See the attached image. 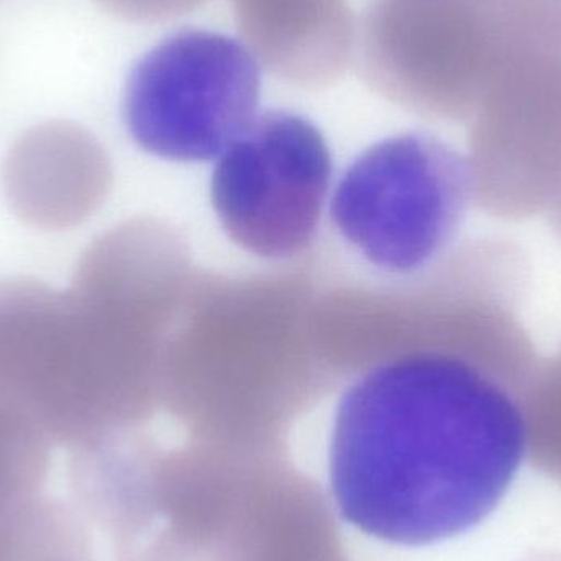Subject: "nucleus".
<instances>
[{
  "label": "nucleus",
  "mask_w": 561,
  "mask_h": 561,
  "mask_svg": "<svg viewBox=\"0 0 561 561\" xmlns=\"http://www.w3.org/2000/svg\"><path fill=\"white\" fill-rule=\"evenodd\" d=\"M237 26L273 75L322 88L343 75L356 30L346 0H232Z\"/></svg>",
  "instance_id": "f8f14e48"
},
{
  "label": "nucleus",
  "mask_w": 561,
  "mask_h": 561,
  "mask_svg": "<svg viewBox=\"0 0 561 561\" xmlns=\"http://www.w3.org/2000/svg\"><path fill=\"white\" fill-rule=\"evenodd\" d=\"M317 294L299 276L196 279L161 363V404L199 440L284 450L333 375L313 339Z\"/></svg>",
  "instance_id": "f03ea898"
},
{
  "label": "nucleus",
  "mask_w": 561,
  "mask_h": 561,
  "mask_svg": "<svg viewBox=\"0 0 561 561\" xmlns=\"http://www.w3.org/2000/svg\"><path fill=\"white\" fill-rule=\"evenodd\" d=\"M105 10L134 20V22H157L173 19L196 9L206 0H98Z\"/></svg>",
  "instance_id": "f3484780"
},
{
  "label": "nucleus",
  "mask_w": 561,
  "mask_h": 561,
  "mask_svg": "<svg viewBox=\"0 0 561 561\" xmlns=\"http://www.w3.org/2000/svg\"><path fill=\"white\" fill-rule=\"evenodd\" d=\"M332 181L319 128L290 112L260 115L220 154L214 209L227 236L265 260L299 255L312 243Z\"/></svg>",
  "instance_id": "1a4fd4ad"
},
{
  "label": "nucleus",
  "mask_w": 561,
  "mask_h": 561,
  "mask_svg": "<svg viewBox=\"0 0 561 561\" xmlns=\"http://www.w3.org/2000/svg\"><path fill=\"white\" fill-rule=\"evenodd\" d=\"M48 465V438L15 409L0 402V506L38 493Z\"/></svg>",
  "instance_id": "dca6fc26"
},
{
  "label": "nucleus",
  "mask_w": 561,
  "mask_h": 561,
  "mask_svg": "<svg viewBox=\"0 0 561 561\" xmlns=\"http://www.w3.org/2000/svg\"><path fill=\"white\" fill-rule=\"evenodd\" d=\"M260 89L259 59L249 46L222 33L184 30L131 69L125 125L154 157L210 160L252 124Z\"/></svg>",
  "instance_id": "6e6552de"
},
{
  "label": "nucleus",
  "mask_w": 561,
  "mask_h": 561,
  "mask_svg": "<svg viewBox=\"0 0 561 561\" xmlns=\"http://www.w3.org/2000/svg\"><path fill=\"white\" fill-rule=\"evenodd\" d=\"M471 203L465 154L434 135L405 134L373 145L350 164L332 217L366 262L411 275L447 253Z\"/></svg>",
  "instance_id": "0eeeda50"
},
{
  "label": "nucleus",
  "mask_w": 561,
  "mask_h": 561,
  "mask_svg": "<svg viewBox=\"0 0 561 561\" xmlns=\"http://www.w3.org/2000/svg\"><path fill=\"white\" fill-rule=\"evenodd\" d=\"M104 148L78 125L49 122L7 154L3 187L13 213L42 229H71L99 209L111 187Z\"/></svg>",
  "instance_id": "9b49d317"
},
{
  "label": "nucleus",
  "mask_w": 561,
  "mask_h": 561,
  "mask_svg": "<svg viewBox=\"0 0 561 561\" xmlns=\"http://www.w3.org/2000/svg\"><path fill=\"white\" fill-rule=\"evenodd\" d=\"M401 286L317 296L313 336L333 375L366 371L401 356H454L523 392L539 365L520 320L530 263L506 239L474 240Z\"/></svg>",
  "instance_id": "20e7f679"
},
{
  "label": "nucleus",
  "mask_w": 561,
  "mask_h": 561,
  "mask_svg": "<svg viewBox=\"0 0 561 561\" xmlns=\"http://www.w3.org/2000/svg\"><path fill=\"white\" fill-rule=\"evenodd\" d=\"M355 46L366 82L382 98L448 122H468L491 78L517 56L488 0H371Z\"/></svg>",
  "instance_id": "423d86ee"
},
{
  "label": "nucleus",
  "mask_w": 561,
  "mask_h": 561,
  "mask_svg": "<svg viewBox=\"0 0 561 561\" xmlns=\"http://www.w3.org/2000/svg\"><path fill=\"white\" fill-rule=\"evenodd\" d=\"M526 460L561 486V348L540 359L520 394Z\"/></svg>",
  "instance_id": "2eb2a0df"
},
{
  "label": "nucleus",
  "mask_w": 561,
  "mask_h": 561,
  "mask_svg": "<svg viewBox=\"0 0 561 561\" xmlns=\"http://www.w3.org/2000/svg\"><path fill=\"white\" fill-rule=\"evenodd\" d=\"M284 458L193 437L164 448L135 431L75 450L69 477L115 560L224 561L253 493Z\"/></svg>",
  "instance_id": "39448f33"
},
{
  "label": "nucleus",
  "mask_w": 561,
  "mask_h": 561,
  "mask_svg": "<svg viewBox=\"0 0 561 561\" xmlns=\"http://www.w3.org/2000/svg\"><path fill=\"white\" fill-rule=\"evenodd\" d=\"M0 561H92L88 526L75 507L39 493L0 506Z\"/></svg>",
  "instance_id": "4468645a"
},
{
  "label": "nucleus",
  "mask_w": 561,
  "mask_h": 561,
  "mask_svg": "<svg viewBox=\"0 0 561 561\" xmlns=\"http://www.w3.org/2000/svg\"><path fill=\"white\" fill-rule=\"evenodd\" d=\"M468 122L473 204L504 222L550 213L561 191V53L511 59Z\"/></svg>",
  "instance_id": "9d476101"
},
{
  "label": "nucleus",
  "mask_w": 561,
  "mask_h": 561,
  "mask_svg": "<svg viewBox=\"0 0 561 561\" xmlns=\"http://www.w3.org/2000/svg\"><path fill=\"white\" fill-rule=\"evenodd\" d=\"M224 561H348L319 484L284 458L263 478Z\"/></svg>",
  "instance_id": "ddd939ff"
},
{
  "label": "nucleus",
  "mask_w": 561,
  "mask_h": 561,
  "mask_svg": "<svg viewBox=\"0 0 561 561\" xmlns=\"http://www.w3.org/2000/svg\"><path fill=\"white\" fill-rule=\"evenodd\" d=\"M524 461L520 392L473 363L432 353L363 371L340 401L330 442L343 519L404 547L473 529Z\"/></svg>",
  "instance_id": "f257e3e1"
},
{
  "label": "nucleus",
  "mask_w": 561,
  "mask_h": 561,
  "mask_svg": "<svg viewBox=\"0 0 561 561\" xmlns=\"http://www.w3.org/2000/svg\"><path fill=\"white\" fill-rule=\"evenodd\" d=\"M170 332L118 297L0 279V402L72 451L138 431L161 402Z\"/></svg>",
  "instance_id": "7ed1b4c3"
},
{
  "label": "nucleus",
  "mask_w": 561,
  "mask_h": 561,
  "mask_svg": "<svg viewBox=\"0 0 561 561\" xmlns=\"http://www.w3.org/2000/svg\"><path fill=\"white\" fill-rule=\"evenodd\" d=\"M553 217V226H556L557 232H559L561 239V191L559 197H557L556 204H553L552 209H550Z\"/></svg>",
  "instance_id": "a211bd4d"
}]
</instances>
